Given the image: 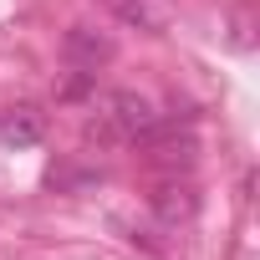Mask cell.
<instances>
[{
    "instance_id": "cell-1",
    "label": "cell",
    "mask_w": 260,
    "mask_h": 260,
    "mask_svg": "<svg viewBox=\"0 0 260 260\" xmlns=\"http://www.w3.org/2000/svg\"><path fill=\"white\" fill-rule=\"evenodd\" d=\"M153 133H158V112L148 107V97H138V92H112V97H107L102 138H127V143H138V138H153Z\"/></svg>"
},
{
    "instance_id": "cell-3",
    "label": "cell",
    "mask_w": 260,
    "mask_h": 260,
    "mask_svg": "<svg viewBox=\"0 0 260 260\" xmlns=\"http://www.w3.org/2000/svg\"><path fill=\"white\" fill-rule=\"evenodd\" d=\"M67 56L77 61V72H97L102 61H112V41L97 36L92 26H72L67 31Z\"/></svg>"
},
{
    "instance_id": "cell-2",
    "label": "cell",
    "mask_w": 260,
    "mask_h": 260,
    "mask_svg": "<svg viewBox=\"0 0 260 260\" xmlns=\"http://www.w3.org/2000/svg\"><path fill=\"white\" fill-rule=\"evenodd\" d=\"M46 138V112L36 102H16L0 112V143H11V148H36Z\"/></svg>"
},
{
    "instance_id": "cell-4",
    "label": "cell",
    "mask_w": 260,
    "mask_h": 260,
    "mask_svg": "<svg viewBox=\"0 0 260 260\" xmlns=\"http://www.w3.org/2000/svg\"><path fill=\"white\" fill-rule=\"evenodd\" d=\"M153 209H158V219H164V224H184V219H194L199 199H194V189H189V184H164V189L153 194Z\"/></svg>"
},
{
    "instance_id": "cell-5",
    "label": "cell",
    "mask_w": 260,
    "mask_h": 260,
    "mask_svg": "<svg viewBox=\"0 0 260 260\" xmlns=\"http://www.w3.org/2000/svg\"><path fill=\"white\" fill-rule=\"evenodd\" d=\"M112 11L127 26H143V31H158L164 26V6H158V0H112Z\"/></svg>"
}]
</instances>
